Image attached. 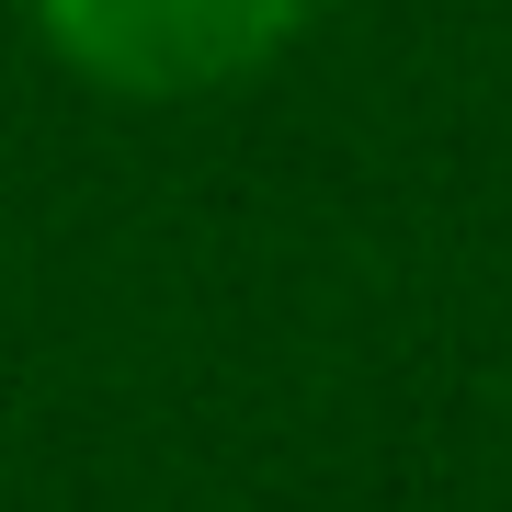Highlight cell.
<instances>
[{
    "label": "cell",
    "instance_id": "6da1fadb",
    "mask_svg": "<svg viewBox=\"0 0 512 512\" xmlns=\"http://www.w3.org/2000/svg\"><path fill=\"white\" fill-rule=\"evenodd\" d=\"M308 0H46V35L114 92H205L285 46Z\"/></svg>",
    "mask_w": 512,
    "mask_h": 512
}]
</instances>
